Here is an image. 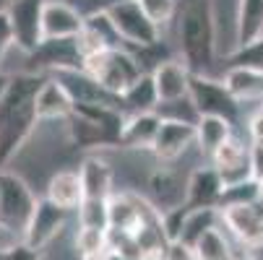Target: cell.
Returning <instances> with one entry per match:
<instances>
[{
    "instance_id": "obj_1",
    "label": "cell",
    "mask_w": 263,
    "mask_h": 260,
    "mask_svg": "<svg viewBox=\"0 0 263 260\" xmlns=\"http://www.w3.org/2000/svg\"><path fill=\"white\" fill-rule=\"evenodd\" d=\"M47 78L40 73H18L0 104V167H6L31 135L36 120V94Z\"/></svg>"
},
{
    "instance_id": "obj_2",
    "label": "cell",
    "mask_w": 263,
    "mask_h": 260,
    "mask_svg": "<svg viewBox=\"0 0 263 260\" xmlns=\"http://www.w3.org/2000/svg\"><path fill=\"white\" fill-rule=\"evenodd\" d=\"M180 50L185 68L191 73H203L214 63V16L209 0H185L180 13Z\"/></svg>"
},
{
    "instance_id": "obj_3",
    "label": "cell",
    "mask_w": 263,
    "mask_h": 260,
    "mask_svg": "<svg viewBox=\"0 0 263 260\" xmlns=\"http://www.w3.org/2000/svg\"><path fill=\"white\" fill-rule=\"evenodd\" d=\"M84 73H89L102 89H107L109 94H115L120 99L143 76L136 55L125 52L123 47L120 50H102V52L86 57L84 60Z\"/></svg>"
},
{
    "instance_id": "obj_4",
    "label": "cell",
    "mask_w": 263,
    "mask_h": 260,
    "mask_svg": "<svg viewBox=\"0 0 263 260\" xmlns=\"http://www.w3.org/2000/svg\"><path fill=\"white\" fill-rule=\"evenodd\" d=\"M36 201L40 198H34L29 185L18 174L0 172V234H11V237L18 234L24 242Z\"/></svg>"
},
{
    "instance_id": "obj_5",
    "label": "cell",
    "mask_w": 263,
    "mask_h": 260,
    "mask_svg": "<svg viewBox=\"0 0 263 260\" xmlns=\"http://www.w3.org/2000/svg\"><path fill=\"white\" fill-rule=\"evenodd\" d=\"M107 16L125 45H130L136 50H148V47L159 45V26L152 24V18L143 13L138 0H128V3L109 8Z\"/></svg>"
},
{
    "instance_id": "obj_6",
    "label": "cell",
    "mask_w": 263,
    "mask_h": 260,
    "mask_svg": "<svg viewBox=\"0 0 263 260\" xmlns=\"http://www.w3.org/2000/svg\"><path fill=\"white\" fill-rule=\"evenodd\" d=\"M191 99L193 109L198 112V117H224L235 123L240 104L232 99V94L224 89L221 81H211L206 76H198V73H191Z\"/></svg>"
},
{
    "instance_id": "obj_7",
    "label": "cell",
    "mask_w": 263,
    "mask_h": 260,
    "mask_svg": "<svg viewBox=\"0 0 263 260\" xmlns=\"http://www.w3.org/2000/svg\"><path fill=\"white\" fill-rule=\"evenodd\" d=\"M45 3L47 0H11V8H8L16 45L29 55H34L45 42V34H42Z\"/></svg>"
},
{
    "instance_id": "obj_8",
    "label": "cell",
    "mask_w": 263,
    "mask_h": 260,
    "mask_svg": "<svg viewBox=\"0 0 263 260\" xmlns=\"http://www.w3.org/2000/svg\"><path fill=\"white\" fill-rule=\"evenodd\" d=\"M52 78H58L63 84V89L70 94L73 104H102V107H123V99L109 94L107 89H102L89 73H84V68H70V70H58L52 73Z\"/></svg>"
},
{
    "instance_id": "obj_9",
    "label": "cell",
    "mask_w": 263,
    "mask_h": 260,
    "mask_svg": "<svg viewBox=\"0 0 263 260\" xmlns=\"http://www.w3.org/2000/svg\"><path fill=\"white\" fill-rule=\"evenodd\" d=\"M221 224L232 232V237L245 247H260L263 245V208L260 203L250 206H227L219 208Z\"/></svg>"
},
{
    "instance_id": "obj_10",
    "label": "cell",
    "mask_w": 263,
    "mask_h": 260,
    "mask_svg": "<svg viewBox=\"0 0 263 260\" xmlns=\"http://www.w3.org/2000/svg\"><path fill=\"white\" fill-rule=\"evenodd\" d=\"M65 213L68 211H63L52 201L40 198V201H36V208H34V216H31L29 227H26L24 245H29L36 252H40L45 245H50L60 234V229L65 227Z\"/></svg>"
},
{
    "instance_id": "obj_11",
    "label": "cell",
    "mask_w": 263,
    "mask_h": 260,
    "mask_svg": "<svg viewBox=\"0 0 263 260\" xmlns=\"http://www.w3.org/2000/svg\"><path fill=\"white\" fill-rule=\"evenodd\" d=\"M86 26V16L63 0H47L42 16V34L45 42L50 39H76Z\"/></svg>"
},
{
    "instance_id": "obj_12",
    "label": "cell",
    "mask_w": 263,
    "mask_h": 260,
    "mask_svg": "<svg viewBox=\"0 0 263 260\" xmlns=\"http://www.w3.org/2000/svg\"><path fill=\"white\" fill-rule=\"evenodd\" d=\"M211 162H214V169L224 179V188L237 185V182H245V179H253L250 148H245L237 138H230L224 146H219L214 151V156H211Z\"/></svg>"
},
{
    "instance_id": "obj_13",
    "label": "cell",
    "mask_w": 263,
    "mask_h": 260,
    "mask_svg": "<svg viewBox=\"0 0 263 260\" xmlns=\"http://www.w3.org/2000/svg\"><path fill=\"white\" fill-rule=\"evenodd\" d=\"M224 193V179L214 167H201L191 174L185 188V208L201 211V208H219Z\"/></svg>"
},
{
    "instance_id": "obj_14",
    "label": "cell",
    "mask_w": 263,
    "mask_h": 260,
    "mask_svg": "<svg viewBox=\"0 0 263 260\" xmlns=\"http://www.w3.org/2000/svg\"><path fill=\"white\" fill-rule=\"evenodd\" d=\"M152 76H154L159 104H164V107L177 104L191 94V70L185 68V63L164 60L157 70H152Z\"/></svg>"
},
{
    "instance_id": "obj_15",
    "label": "cell",
    "mask_w": 263,
    "mask_h": 260,
    "mask_svg": "<svg viewBox=\"0 0 263 260\" xmlns=\"http://www.w3.org/2000/svg\"><path fill=\"white\" fill-rule=\"evenodd\" d=\"M193 141H196V125H193V123L164 117V123H162V128H159V135H157V141H154L152 151H154L157 159L170 162V159H177Z\"/></svg>"
},
{
    "instance_id": "obj_16",
    "label": "cell",
    "mask_w": 263,
    "mask_h": 260,
    "mask_svg": "<svg viewBox=\"0 0 263 260\" xmlns=\"http://www.w3.org/2000/svg\"><path fill=\"white\" fill-rule=\"evenodd\" d=\"M47 201H52L55 206H60L63 211H73V208H81L84 203V182L81 174L73 172V169H60L50 177L47 182Z\"/></svg>"
},
{
    "instance_id": "obj_17",
    "label": "cell",
    "mask_w": 263,
    "mask_h": 260,
    "mask_svg": "<svg viewBox=\"0 0 263 260\" xmlns=\"http://www.w3.org/2000/svg\"><path fill=\"white\" fill-rule=\"evenodd\" d=\"M263 39V0H237L235 13V50Z\"/></svg>"
},
{
    "instance_id": "obj_18",
    "label": "cell",
    "mask_w": 263,
    "mask_h": 260,
    "mask_svg": "<svg viewBox=\"0 0 263 260\" xmlns=\"http://www.w3.org/2000/svg\"><path fill=\"white\" fill-rule=\"evenodd\" d=\"M40 68H50L52 73L58 70H70V68H84V57L76 47V39H50L42 42V47L31 55Z\"/></svg>"
},
{
    "instance_id": "obj_19",
    "label": "cell",
    "mask_w": 263,
    "mask_h": 260,
    "mask_svg": "<svg viewBox=\"0 0 263 260\" xmlns=\"http://www.w3.org/2000/svg\"><path fill=\"white\" fill-rule=\"evenodd\" d=\"M76 104H73L70 94L63 89V84L58 78H47L36 94V115L40 120H63V117H70Z\"/></svg>"
},
{
    "instance_id": "obj_20",
    "label": "cell",
    "mask_w": 263,
    "mask_h": 260,
    "mask_svg": "<svg viewBox=\"0 0 263 260\" xmlns=\"http://www.w3.org/2000/svg\"><path fill=\"white\" fill-rule=\"evenodd\" d=\"M224 89L232 94L237 104L242 102H263V70L255 68H230L221 78Z\"/></svg>"
},
{
    "instance_id": "obj_21",
    "label": "cell",
    "mask_w": 263,
    "mask_h": 260,
    "mask_svg": "<svg viewBox=\"0 0 263 260\" xmlns=\"http://www.w3.org/2000/svg\"><path fill=\"white\" fill-rule=\"evenodd\" d=\"M162 123H164V117L157 115V112L130 115V117H125V128H123L120 143L130 146V148H154V141L159 135Z\"/></svg>"
},
{
    "instance_id": "obj_22",
    "label": "cell",
    "mask_w": 263,
    "mask_h": 260,
    "mask_svg": "<svg viewBox=\"0 0 263 260\" xmlns=\"http://www.w3.org/2000/svg\"><path fill=\"white\" fill-rule=\"evenodd\" d=\"M81 182H84V195L109 201L112 198V167L99 156H86L79 167Z\"/></svg>"
},
{
    "instance_id": "obj_23",
    "label": "cell",
    "mask_w": 263,
    "mask_h": 260,
    "mask_svg": "<svg viewBox=\"0 0 263 260\" xmlns=\"http://www.w3.org/2000/svg\"><path fill=\"white\" fill-rule=\"evenodd\" d=\"M232 138V123L224 117H198L196 123V143L206 156H214L219 146Z\"/></svg>"
},
{
    "instance_id": "obj_24",
    "label": "cell",
    "mask_w": 263,
    "mask_h": 260,
    "mask_svg": "<svg viewBox=\"0 0 263 260\" xmlns=\"http://www.w3.org/2000/svg\"><path fill=\"white\" fill-rule=\"evenodd\" d=\"M221 221L219 216V208H201V211H187V218H185V227H182V234H180V242L182 247H187L193 252V247L198 245V239L216 229V224Z\"/></svg>"
},
{
    "instance_id": "obj_25",
    "label": "cell",
    "mask_w": 263,
    "mask_h": 260,
    "mask_svg": "<svg viewBox=\"0 0 263 260\" xmlns=\"http://www.w3.org/2000/svg\"><path fill=\"white\" fill-rule=\"evenodd\" d=\"M123 104L133 109V115L138 112H154L159 96H157V86H154V76L152 73H143V76L123 94Z\"/></svg>"
},
{
    "instance_id": "obj_26",
    "label": "cell",
    "mask_w": 263,
    "mask_h": 260,
    "mask_svg": "<svg viewBox=\"0 0 263 260\" xmlns=\"http://www.w3.org/2000/svg\"><path fill=\"white\" fill-rule=\"evenodd\" d=\"M193 257L196 260H232L235 252L230 250V242L224 239V234L219 229H211L193 247Z\"/></svg>"
},
{
    "instance_id": "obj_27",
    "label": "cell",
    "mask_w": 263,
    "mask_h": 260,
    "mask_svg": "<svg viewBox=\"0 0 263 260\" xmlns=\"http://www.w3.org/2000/svg\"><path fill=\"white\" fill-rule=\"evenodd\" d=\"M79 224L86 229H104L109 232V201L84 198L79 208Z\"/></svg>"
},
{
    "instance_id": "obj_28",
    "label": "cell",
    "mask_w": 263,
    "mask_h": 260,
    "mask_svg": "<svg viewBox=\"0 0 263 260\" xmlns=\"http://www.w3.org/2000/svg\"><path fill=\"white\" fill-rule=\"evenodd\" d=\"M258 201H260V182L258 179H245V182H237V185L224 188L221 201H219V208H227V206H250V203H258Z\"/></svg>"
},
{
    "instance_id": "obj_29",
    "label": "cell",
    "mask_w": 263,
    "mask_h": 260,
    "mask_svg": "<svg viewBox=\"0 0 263 260\" xmlns=\"http://www.w3.org/2000/svg\"><path fill=\"white\" fill-rule=\"evenodd\" d=\"M76 250L81 252V260H84V257H99V255H107V252H109V232L81 227L79 234H76Z\"/></svg>"
},
{
    "instance_id": "obj_30",
    "label": "cell",
    "mask_w": 263,
    "mask_h": 260,
    "mask_svg": "<svg viewBox=\"0 0 263 260\" xmlns=\"http://www.w3.org/2000/svg\"><path fill=\"white\" fill-rule=\"evenodd\" d=\"M143 13L152 18V24H157L159 29L164 24H170L177 13V0H138Z\"/></svg>"
},
{
    "instance_id": "obj_31",
    "label": "cell",
    "mask_w": 263,
    "mask_h": 260,
    "mask_svg": "<svg viewBox=\"0 0 263 260\" xmlns=\"http://www.w3.org/2000/svg\"><path fill=\"white\" fill-rule=\"evenodd\" d=\"M230 68H255L263 70V39L250 47H237L230 52Z\"/></svg>"
},
{
    "instance_id": "obj_32",
    "label": "cell",
    "mask_w": 263,
    "mask_h": 260,
    "mask_svg": "<svg viewBox=\"0 0 263 260\" xmlns=\"http://www.w3.org/2000/svg\"><path fill=\"white\" fill-rule=\"evenodd\" d=\"M76 47H79V52H81V57L86 60V57H91V55H97V52H102V50H109L107 45H104V39L91 29V26H84V31L76 36Z\"/></svg>"
},
{
    "instance_id": "obj_33",
    "label": "cell",
    "mask_w": 263,
    "mask_h": 260,
    "mask_svg": "<svg viewBox=\"0 0 263 260\" xmlns=\"http://www.w3.org/2000/svg\"><path fill=\"white\" fill-rule=\"evenodd\" d=\"M16 45V34H13V24L8 11H0V60L6 57V52Z\"/></svg>"
},
{
    "instance_id": "obj_34",
    "label": "cell",
    "mask_w": 263,
    "mask_h": 260,
    "mask_svg": "<svg viewBox=\"0 0 263 260\" xmlns=\"http://www.w3.org/2000/svg\"><path fill=\"white\" fill-rule=\"evenodd\" d=\"M0 260H40V252L31 250V247L24 245V242H18V245H13L11 250L0 252Z\"/></svg>"
},
{
    "instance_id": "obj_35",
    "label": "cell",
    "mask_w": 263,
    "mask_h": 260,
    "mask_svg": "<svg viewBox=\"0 0 263 260\" xmlns=\"http://www.w3.org/2000/svg\"><path fill=\"white\" fill-rule=\"evenodd\" d=\"M248 130H250V141H253V146H263V107L250 117Z\"/></svg>"
},
{
    "instance_id": "obj_36",
    "label": "cell",
    "mask_w": 263,
    "mask_h": 260,
    "mask_svg": "<svg viewBox=\"0 0 263 260\" xmlns=\"http://www.w3.org/2000/svg\"><path fill=\"white\" fill-rule=\"evenodd\" d=\"M250 169L253 179L263 182V146H250Z\"/></svg>"
},
{
    "instance_id": "obj_37",
    "label": "cell",
    "mask_w": 263,
    "mask_h": 260,
    "mask_svg": "<svg viewBox=\"0 0 263 260\" xmlns=\"http://www.w3.org/2000/svg\"><path fill=\"white\" fill-rule=\"evenodd\" d=\"M120 3H128V0H94V11H91V13H97V11H109V8H115V6H120Z\"/></svg>"
},
{
    "instance_id": "obj_38",
    "label": "cell",
    "mask_w": 263,
    "mask_h": 260,
    "mask_svg": "<svg viewBox=\"0 0 263 260\" xmlns=\"http://www.w3.org/2000/svg\"><path fill=\"white\" fill-rule=\"evenodd\" d=\"M11 81H13V76H8V73H0V104H3V99H6V94H8V89H11Z\"/></svg>"
},
{
    "instance_id": "obj_39",
    "label": "cell",
    "mask_w": 263,
    "mask_h": 260,
    "mask_svg": "<svg viewBox=\"0 0 263 260\" xmlns=\"http://www.w3.org/2000/svg\"><path fill=\"white\" fill-rule=\"evenodd\" d=\"M104 260H130V257H125V255H120V252H118V250H109V252H107V257H104Z\"/></svg>"
},
{
    "instance_id": "obj_40",
    "label": "cell",
    "mask_w": 263,
    "mask_h": 260,
    "mask_svg": "<svg viewBox=\"0 0 263 260\" xmlns=\"http://www.w3.org/2000/svg\"><path fill=\"white\" fill-rule=\"evenodd\" d=\"M232 260H258V257H253V255H248V252H237Z\"/></svg>"
},
{
    "instance_id": "obj_41",
    "label": "cell",
    "mask_w": 263,
    "mask_h": 260,
    "mask_svg": "<svg viewBox=\"0 0 263 260\" xmlns=\"http://www.w3.org/2000/svg\"><path fill=\"white\" fill-rule=\"evenodd\" d=\"M258 203H260V208H263V182H260V201H258Z\"/></svg>"
}]
</instances>
